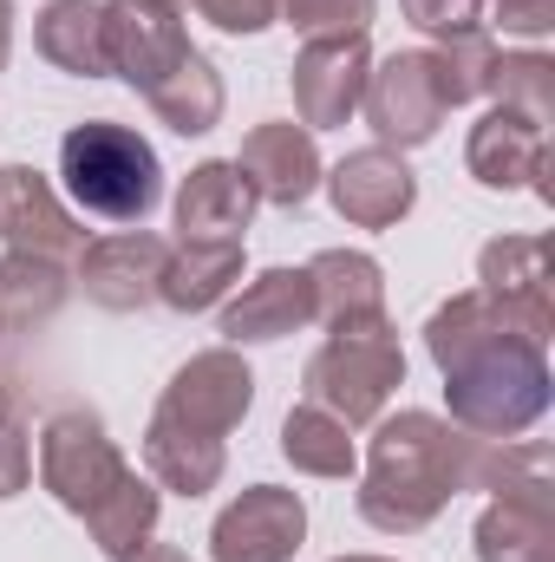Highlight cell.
Segmentation results:
<instances>
[{
    "label": "cell",
    "mask_w": 555,
    "mask_h": 562,
    "mask_svg": "<svg viewBox=\"0 0 555 562\" xmlns=\"http://www.w3.org/2000/svg\"><path fill=\"white\" fill-rule=\"evenodd\" d=\"M66 307V269L33 262V256H0V327H46Z\"/></svg>",
    "instance_id": "obj_27"
},
{
    "label": "cell",
    "mask_w": 555,
    "mask_h": 562,
    "mask_svg": "<svg viewBox=\"0 0 555 562\" xmlns=\"http://www.w3.org/2000/svg\"><path fill=\"white\" fill-rule=\"evenodd\" d=\"M457 458H464V431L438 413H399V419H373V451H366V477H360V517L386 537H418L424 524H438V510L464 491L457 484Z\"/></svg>",
    "instance_id": "obj_2"
},
{
    "label": "cell",
    "mask_w": 555,
    "mask_h": 562,
    "mask_svg": "<svg viewBox=\"0 0 555 562\" xmlns=\"http://www.w3.org/2000/svg\"><path fill=\"white\" fill-rule=\"evenodd\" d=\"M33 477V431L20 419V406L0 419V497H20Z\"/></svg>",
    "instance_id": "obj_33"
},
{
    "label": "cell",
    "mask_w": 555,
    "mask_h": 562,
    "mask_svg": "<svg viewBox=\"0 0 555 562\" xmlns=\"http://www.w3.org/2000/svg\"><path fill=\"white\" fill-rule=\"evenodd\" d=\"M256 216V190L236 164H196L177 190V236L183 243H242Z\"/></svg>",
    "instance_id": "obj_19"
},
{
    "label": "cell",
    "mask_w": 555,
    "mask_h": 562,
    "mask_svg": "<svg viewBox=\"0 0 555 562\" xmlns=\"http://www.w3.org/2000/svg\"><path fill=\"white\" fill-rule=\"evenodd\" d=\"M190 33H183V7L177 0H105V59L125 86H163L183 59H190Z\"/></svg>",
    "instance_id": "obj_9"
},
{
    "label": "cell",
    "mask_w": 555,
    "mask_h": 562,
    "mask_svg": "<svg viewBox=\"0 0 555 562\" xmlns=\"http://www.w3.org/2000/svg\"><path fill=\"white\" fill-rule=\"evenodd\" d=\"M490 99L550 125V112H555V59L550 53H497V66H490Z\"/></svg>",
    "instance_id": "obj_28"
},
{
    "label": "cell",
    "mask_w": 555,
    "mask_h": 562,
    "mask_svg": "<svg viewBox=\"0 0 555 562\" xmlns=\"http://www.w3.org/2000/svg\"><path fill=\"white\" fill-rule=\"evenodd\" d=\"M301 386H307V406L333 413L347 431H353V425H373L380 413H386V400L406 386L399 327H393V321H373V327L333 334V340L307 360Z\"/></svg>",
    "instance_id": "obj_4"
},
{
    "label": "cell",
    "mask_w": 555,
    "mask_h": 562,
    "mask_svg": "<svg viewBox=\"0 0 555 562\" xmlns=\"http://www.w3.org/2000/svg\"><path fill=\"white\" fill-rule=\"evenodd\" d=\"M144 464H150V484L157 491H177V497H209L229 471V445L223 438H203V431H183V425L157 419L144 425Z\"/></svg>",
    "instance_id": "obj_20"
},
{
    "label": "cell",
    "mask_w": 555,
    "mask_h": 562,
    "mask_svg": "<svg viewBox=\"0 0 555 562\" xmlns=\"http://www.w3.org/2000/svg\"><path fill=\"white\" fill-rule=\"evenodd\" d=\"M477 562H555V497H490L477 517Z\"/></svg>",
    "instance_id": "obj_22"
},
{
    "label": "cell",
    "mask_w": 555,
    "mask_h": 562,
    "mask_svg": "<svg viewBox=\"0 0 555 562\" xmlns=\"http://www.w3.org/2000/svg\"><path fill=\"white\" fill-rule=\"evenodd\" d=\"M7 413H13V393H7V380H0V419H7Z\"/></svg>",
    "instance_id": "obj_37"
},
{
    "label": "cell",
    "mask_w": 555,
    "mask_h": 562,
    "mask_svg": "<svg viewBox=\"0 0 555 562\" xmlns=\"http://www.w3.org/2000/svg\"><path fill=\"white\" fill-rule=\"evenodd\" d=\"M157 510H163V497H157V484L138 477V471H125L92 510H86V530H92V543H99V557L125 562L132 550H144L150 537H157Z\"/></svg>",
    "instance_id": "obj_24"
},
{
    "label": "cell",
    "mask_w": 555,
    "mask_h": 562,
    "mask_svg": "<svg viewBox=\"0 0 555 562\" xmlns=\"http://www.w3.org/2000/svg\"><path fill=\"white\" fill-rule=\"evenodd\" d=\"M236 170L242 183L256 190V203H275V210H301L320 183V150L307 125H256L242 150H236Z\"/></svg>",
    "instance_id": "obj_16"
},
{
    "label": "cell",
    "mask_w": 555,
    "mask_h": 562,
    "mask_svg": "<svg viewBox=\"0 0 555 562\" xmlns=\"http://www.w3.org/2000/svg\"><path fill=\"white\" fill-rule=\"evenodd\" d=\"M144 105H150L157 125H170V132H183V138H203V132L223 125V79H216V66H209L203 53H190L163 86L144 92Z\"/></svg>",
    "instance_id": "obj_25"
},
{
    "label": "cell",
    "mask_w": 555,
    "mask_h": 562,
    "mask_svg": "<svg viewBox=\"0 0 555 562\" xmlns=\"http://www.w3.org/2000/svg\"><path fill=\"white\" fill-rule=\"evenodd\" d=\"M399 7H406V20H412L418 33H431V40L477 33V20H484V0H399Z\"/></svg>",
    "instance_id": "obj_31"
},
{
    "label": "cell",
    "mask_w": 555,
    "mask_h": 562,
    "mask_svg": "<svg viewBox=\"0 0 555 562\" xmlns=\"http://www.w3.org/2000/svg\"><path fill=\"white\" fill-rule=\"evenodd\" d=\"M327 196H333L340 223H353V229H393V223L412 216L418 177L406 170L399 150L366 144V150H347V157L327 170Z\"/></svg>",
    "instance_id": "obj_14"
},
{
    "label": "cell",
    "mask_w": 555,
    "mask_h": 562,
    "mask_svg": "<svg viewBox=\"0 0 555 562\" xmlns=\"http://www.w3.org/2000/svg\"><path fill=\"white\" fill-rule=\"evenodd\" d=\"M424 353L444 373L451 425L477 438H517L550 413V360L543 340L517 334L490 294H451L424 321Z\"/></svg>",
    "instance_id": "obj_1"
},
{
    "label": "cell",
    "mask_w": 555,
    "mask_h": 562,
    "mask_svg": "<svg viewBox=\"0 0 555 562\" xmlns=\"http://www.w3.org/2000/svg\"><path fill=\"white\" fill-rule=\"evenodd\" d=\"M59 177H66V196L105 223H144L163 196L157 150L112 119H86L59 138Z\"/></svg>",
    "instance_id": "obj_3"
},
{
    "label": "cell",
    "mask_w": 555,
    "mask_h": 562,
    "mask_svg": "<svg viewBox=\"0 0 555 562\" xmlns=\"http://www.w3.org/2000/svg\"><path fill=\"white\" fill-rule=\"evenodd\" d=\"M366 72H373V46L366 33H333V40H307L294 53V112L307 132H333L360 112V92H366Z\"/></svg>",
    "instance_id": "obj_11"
},
{
    "label": "cell",
    "mask_w": 555,
    "mask_h": 562,
    "mask_svg": "<svg viewBox=\"0 0 555 562\" xmlns=\"http://www.w3.org/2000/svg\"><path fill=\"white\" fill-rule=\"evenodd\" d=\"M307 537V504L281 484H249L209 524V562H294Z\"/></svg>",
    "instance_id": "obj_12"
},
{
    "label": "cell",
    "mask_w": 555,
    "mask_h": 562,
    "mask_svg": "<svg viewBox=\"0 0 555 562\" xmlns=\"http://www.w3.org/2000/svg\"><path fill=\"white\" fill-rule=\"evenodd\" d=\"M236 281H242V243H177L163 262V281H157V301L177 314H203Z\"/></svg>",
    "instance_id": "obj_23"
},
{
    "label": "cell",
    "mask_w": 555,
    "mask_h": 562,
    "mask_svg": "<svg viewBox=\"0 0 555 562\" xmlns=\"http://www.w3.org/2000/svg\"><path fill=\"white\" fill-rule=\"evenodd\" d=\"M314 321V288L307 269H269L256 276L229 307H223V340L229 347H256V340H287Z\"/></svg>",
    "instance_id": "obj_18"
},
{
    "label": "cell",
    "mask_w": 555,
    "mask_h": 562,
    "mask_svg": "<svg viewBox=\"0 0 555 562\" xmlns=\"http://www.w3.org/2000/svg\"><path fill=\"white\" fill-rule=\"evenodd\" d=\"M249 406H256V373L242 367L236 347H209V353H190L170 373V386L157 400V419L203 431V438H229L249 419Z\"/></svg>",
    "instance_id": "obj_7"
},
{
    "label": "cell",
    "mask_w": 555,
    "mask_h": 562,
    "mask_svg": "<svg viewBox=\"0 0 555 562\" xmlns=\"http://www.w3.org/2000/svg\"><path fill=\"white\" fill-rule=\"evenodd\" d=\"M477 294L503 307V321L550 347L555 334V243L550 236H497L477 256Z\"/></svg>",
    "instance_id": "obj_8"
},
{
    "label": "cell",
    "mask_w": 555,
    "mask_h": 562,
    "mask_svg": "<svg viewBox=\"0 0 555 562\" xmlns=\"http://www.w3.org/2000/svg\"><path fill=\"white\" fill-rule=\"evenodd\" d=\"M125 471H132V464H125V451L112 445V431H105L99 413L66 406V413H53V419L39 425V484H46L72 517H86Z\"/></svg>",
    "instance_id": "obj_5"
},
{
    "label": "cell",
    "mask_w": 555,
    "mask_h": 562,
    "mask_svg": "<svg viewBox=\"0 0 555 562\" xmlns=\"http://www.w3.org/2000/svg\"><path fill=\"white\" fill-rule=\"evenodd\" d=\"M7 53H13V0H0V66H7Z\"/></svg>",
    "instance_id": "obj_36"
},
{
    "label": "cell",
    "mask_w": 555,
    "mask_h": 562,
    "mask_svg": "<svg viewBox=\"0 0 555 562\" xmlns=\"http://www.w3.org/2000/svg\"><path fill=\"white\" fill-rule=\"evenodd\" d=\"M281 20L307 40H333V33H366L373 26V0H281Z\"/></svg>",
    "instance_id": "obj_30"
},
{
    "label": "cell",
    "mask_w": 555,
    "mask_h": 562,
    "mask_svg": "<svg viewBox=\"0 0 555 562\" xmlns=\"http://www.w3.org/2000/svg\"><path fill=\"white\" fill-rule=\"evenodd\" d=\"M163 262H170V243H163V236H150V229H118V236H105V243H86V256H79L72 269H79L86 301H99L105 314H138V307L157 301Z\"/></svg>",
    "instance_id": "obj_15"
},
{
    "label": "cell",
    "mask_w": 555,
    "mask_h": 562,
    "mask_svg": "<svg viewBox=\"0 0 555 562\" xmlns=\"http://www.w3.org/2000/svg\"><path fill=\"white\" fill-rule=\"evenodd\" d=\"M307 288H314V321H327L333 334L386 321V276L360 249H320L307 262Z\"/></svg>",
    "instance_id": "obj_17"
},
{
    "label": "cell",
    "mask_w": 555,
    "mask_h": 562,
    "mask_svg": "<svg viewBox=\"0 0 555 562\" xmlns=\"http://www.w3.org/2000/svg\"><path fill=\"white\" fill-rule=\"evenodd\" d=\"M0 236H7L13 256L53 262V269L86 256V229L72 223V210L59 203V190L33 164H7L0 170Z\"/></svg>",
    "instance_id": "obj_10"
},
{
    "label": "cell",
    "mask_w": 555,
    "mask_h": 562,
    "mask_svg": "<svg viewBox=\"0 0 555 562\" xmlns=\"http://www.w3.org/2000/svg\"><path fill=\"white\" fill-rule=\"evenodd\" d=\"M183 7V0H177ZM209 26H223V33H269L281 20V0H190Z\"/></svg>",
    "instance_id": "obj_32"
},
{
    "label": "cell",
    "mask_w": 555,
    "mask_h": 562,
    "mask_svg": "<svg viewBox=\"0 0 555 562\" xmlns=\"http://www.w3.org/2000/svg\"><path fill=\"white\" fill-rule=\"evenodd\" d=\"M281 458L294 471H307V477H353V464H360L353 431L333 413H320V406H294L281 419Z\"/></svg>",
    "instance_id": "obj_26"
},
{
    "label": "cell",
    "mask_w": 555,
    "mask_h": 562,
    "mask_svg": "<svg viewBox=\"0 0 555 562\" xmlns=\"http://www.w3.org/2000/svg\"><path fill=\"white\" fill-rule=\"evenodd\" d=\"M497 26L523 33V40H543L555 26V0H497Z\"/></svg>",
    "instance_id": "obj_34"
},
{
    "label": "cell",
    "mask_w": 555,
    "mask_h": 562,
    "mask_svg": "<svg viewBox=\"0 0 555 562\" xmlns=\"http://www.w3.org/2000/svg\"><path fill=\"white\" fill-rule=\"evenodd\" d=\"M333 562H393V557H333Z\"/></svg>",
    "instance_id": "obj_38"
},
{
    "label": "cell",
    "mask_w": 555,
    "mask_h": 562,
    "mask_svg": "<svg viewBox=\"0 0 555 562\" xmlns=\"http://www.w3.org/2000/svg\"><path fill=\"white\" fill-rule=\"evenodd\" d=\"M464 164L484 190H536L550 203L555 190L543 183L550 177V125L530 119V112H510V105H490L477 125H471V144H464Z\"/></svg>",
    "instance_id": "obj_13"
},
{
    "label": "cell",
    "mask_w": 555,
    "mask_h": 562,
    "mask_svg": "<svg viewBox=\"0 0 555 562\" xmlns=\"http://www.w3.org/2000/svg\"><path fill=\"white\" fill-rule=\"evenodd\" d=\"M33 46L46 66L72 72V79H112L105 59V0H53L33 20Z\"/></svg>",
    "instance_id": "obj_21"
},
{
    "label": "cell",
    "mask_w": 555,
    "mask_h": 562,
    "mask_svg": "<svg viewBox=\"0 0 555 562\" xmlns=\"http://www.w3.org/2000/svg\"><path fill=\"white\" fill-rule=\"evenodd\" d=\"M360 112L366 125L380 132L386 150H412L431 144L444 125V86H438V59L431 53H393L366 72V92H360Z\"/></svg>",
    "instance_id": "obj_6"
},
{
    "label": "cell",
    "mask_w": 555,
    "mask_h": 562,
    "mask_svg": "<svg viewBox=\"0 0 555 562\" xmlns=\"http://www.w3.org/2000/svg\"><path fill=\"white\" fill-rule=\"evenodd\" d=\"M125 562H190V557H183L177 543H144V550H132Z\"/></svg>",
    "instance_id": "obj_35"
},
{
    "label": "cell",
    "mask_w": 555,
    "mask_h": 562,
    "mask_svg": "<svg viewBox=\"0 0 555 562\" xmlns=\"http://www.w3.org/2000/svg\"><path fill=\"white\" fill-rule=\"evenodd\" d=\"M438 86H444V105H471V99H490V66H497V46L484 33H457L444 40L438 53Z\"/></svg>",
    "instance_id": "obj_29"
}]
</instances>
